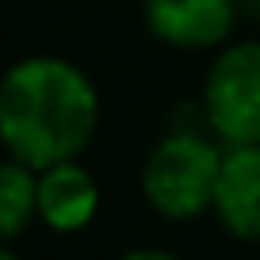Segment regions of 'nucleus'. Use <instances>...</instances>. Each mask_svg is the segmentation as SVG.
Returning <instances> with one entry per match:
<instances>
[{
  "label": "nucleus",
  "instance_id": "nucleus-9",
  "mask_svg": "<svg viewBox=\"0 0 260 260\" xmlns=\"http://www.w3.org/2000/svg\"><path fill=\"white\" fill-rule=\"evenodd\" d=\"M241 12H252V16H260V0H241Z\"/></svg>",
  "mask_w": 260,
  "mask_h": 260
},
{
  "label": "nucleus",
  "instance_id": "nucleus-1",
  "mask_svg": "<svg viewBox=\"0 0 260 260\" xmlns=\"http://www.w3.org/2000/svg\"><path fill=\"white\" fill-rule=\"evenodd\" d=\"M100 126V92L81 65L31 54L0 77V146L12 161L42 172L81 161Z\"/></svg>",
  "mask_w": 260,
  "mask_h": 260
},
{
  "label": "nucleus",
  "instance_id": "nucleus-2",
  "mask_svg": "<svg viewBox=\"0 0 260 260\" xmlns=\"http://www.w3.org/2000/svg\"><path fill=\"white\" fill-rule=\"evenodd\" d=\"M226 146L211 130L180 126L153 146L142 169V191L149 207L172 222H191L214 207Z\"/></svg>",
  "mask_w": 260,
  "mask_h": 260
},
{
  "label": "nucleus",
  "instance_id": "nucleus-7",
  "mask_svg": "<svg viewBox=\"0 0 260 260\" xmlns=\"http://www.w3.org/2000/svg\"><path fill=\"white\" fill-rule=\"evenodd\" d=\"M39 218V172L19 161H0V245H12Z\"/></svg>",
  "mask_w": 260,
  "mask_h": 260
},
{
  "label": "nucleus",
  "instance_id": "nucleus-5",
  "mask_svg": "<svg viewBox=\"0 0 260 260\" xmlns=\"http://www.w3.org/2000/svg\"><path fill=\"white\" fill-rule=\"evenodd\" d=\"M211 211L226 234L260 241V146H226Z\"/></svg>",
  "mask_w": 260,
  "mask_h": 260
},
{
  "label": "nucleus",
  "instance_id": "nucleus-6",
  "mask_svg": "<svg viewBox=\"0 0 260 260\" xmlns=\"http://www.w3.org/2000/svg\"><path fill=\"white\" fill-rule=\"evenodd\" d=\"M100 211V184L81 161L39 172V222L54 234H81Z\"/></svg>",
  "mask_w": 260,
  "mask_h": 260
},
{
  "label": "nucleus",
  "instance_id": "nucleus-10",
  "mask_svg": "<svg viewBox=\"0 0 260 260\" xmlns=\"http://www.w3.org/2000/svg\"><path fill=\"white\" fill-rule=\"evenodd\" d=\"M0 260H19V256L12 252V245H0Z\"/></svg>",
  "mask_w": 260,
  "mask_h": 260
},
{
  "label": "nucleus",
  "instance_id": "nucleus-3",
  "mask_svg": "<svg viewBox=\"0 0 260 260\" xmlns=\"http://www.w3.org/2000/svg\"><path fill=\"white\" fill-rule=\"evenodd\" d=\"M203 119L222 146H260V39L218 50L203 81Z\"/></svg>",
  "mask_w": 260,
  "mask_h": 260
},
{
  "label": "nucleus",
  "instance_id": "nucleus-8",
  "mask_svg": "<svg viewBox=\"0 0 260 260\" xmlns=\"http://www.w3.org/2000/svg\"><path fill=\"white\" fill-rule=\"evenodd\" d=\"M119 260H180V256H172V252H165V249H130V252H122Z\"/></svg>",
  "mask_w": 260,
  "mask_h": 260
},
{
  "label": "nucleus",
  "instance_id": "nucleus-4",
  "mask_svg": "<svg viewBox=\"0 0 260 260\" xmlns=\"http://www.w3.org/2000/svg\"><path fill=\"white\" fill-rule=\"evenodd\" d=\"M241 0H146V27L176 50L230 46Z\"/></svg>",
  "mask_w": 260,
  "mask_h": 260
}]
</instances>
